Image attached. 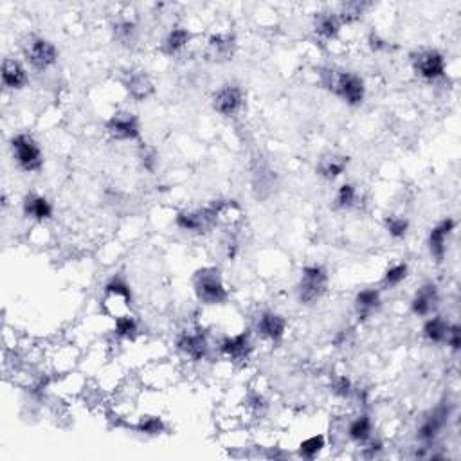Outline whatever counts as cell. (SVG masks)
Listing matches in <instances>:
<instances>
[{
	"label": "cell",
	"instance_id": "cell-1",
	"mask_svg": "<svg viewBox=\"0 0 461 461\" xmlns=\"http://www.w3.org/2000/svg\"><path fill=\"white\" fill-rule=\"evenodd\" d=\"M193 290L196 300L204 304H223L229 300V292L223 285L220 270L215 267L196 270L193 276Z\"/></svg>",
	"mask_w": 461,
	"mask_h": 461
},
{
	"label": "cell",
	"instance_id": "cell-2",
	"mask_svg": "<svg viewBox=\"0 0 461 461\" xmlns=\"http://www.w3.org/2000/svg\"><path fill=\"white\" fill-rule=\"evenodd\" d=\"M328 288V274L321 265L304 267L297 285V300L301 304H314L324 296Z\"/></svg>",
	"mask_w": 461,
	"mask_h": 461
},
{
	"label": "cell",
	"instance_id": "cell-3",
	"mask_svg": "<svg viewBox=\"0 0 461 461\" xmlns=\"http://www.w3.org/2000/svg\"><path fill=\"white\" fill-rule=\"evenodd\" d=\"M328 89L334 90L344 103L357 107L364 101V81L361 76L354 73H332L328 74Z\"/></svg>",
	"mask_w": 461,
	"mask_h": 461
},
{
	"label": "cell",
	"instance_id": "cell-4",
	"mask_svg": "<svg viewBox=\"0 0 461 461\" xmlns=\"http://www.w3.org/2000/svg\"><path fill=\"white\" fill-rule=\"evenodd\" d=\"M11 150L13 157L16 159V164L23 169V171H38L43 164L42 152L36 144L35 139L27 134H18L11 139Z\"/></svg>",
	"mask_w": 461,
	"mask_h": 461
},
{
	"label": "cell",
	"instance_id": "cell-5",
	"mask_svg": "<svg viewBox=\"0 0 461 461\" xmlns=\"http://www.w3.org/2000/svg\"><path fill=\"white\" fill-rule=\"evenodd\" d=\"M23 54L29 65L36 70H46L53 67L58 60V49L46 38H31L23 47Z\"/></svg>",
	"mask_w": 461,
	"mask_h": 461
},
{
	"label": "cell",
	"instance_id": "cell-6",
	"mask_svg": "<svg viewBox=\"0 0 461 461\" xmlns=\"http://www.w3.org/2000/svg\"><path fill=\"white\" fill-rule=\"evenodd\" d=\"M413 67H415V73L427 81H435L445 74V60L435 49L416 53L413 56Z\"/></svg>",
	"mask_w": 461,
	"mask_h": 461
},
{
	"label": "cell",
	"instance_id": "cell-7",
	"mask_svg": "<svg viewBox=\"0 0 461 461\" xmlns=\"http://www.w3.org/2000/svg\"><path fill=\"white\" fill-rule=\"evenodd\" d=\"M243 107V90L238 85L227 83L222 89H218L213 96V108L218 112L220 115H236Z\"/></svg>",
	"mask_w": 461,
	"mask_h": 461
},
{
	"label": "cell",
	"instance_id": "cell-8",
	"mask_svg": "<svg viewBox=\"0 0 461 461\" xmlns=\"http://www.w3.org/2000/svg\"><path fill=\"white\" fill-rule=\"evenodd\" d=\"M107 132L112 139L117 141H134L139 139V120L130 112H117L107 123Z\"/></svg>",
	"mask_w": 461,
	"mask_h": 461
},
{
	"label": "cell",
	"instance_id": "cell-9",
	"mask_svg": "<svg viewBox=\"0 0 461 461\" xmlns=\"http://www.w3.org/2000/svg\"><path fill=\"white\" fill-rule=\"evenodd\" d=\"M177 348L191 361H202L208 355V339L202 332H182L177 339Z\"/></svg>",
	"mask_w": 461,
	"mask_h": 461
},
{
	"label": "cell",
	"instance_id": "cell-10",
	"mask_svg": "<svg viewBox=\"0 0 461 461\" xmlns=\"http://www.w3.org/2000/svg\"><path fill=\"white\" fill-rule=\"evenodd\" d=\"M454 231V220L452 218H445L443 222H440L435 229L430 231L429 235V250L430 254L442 262L443 256L447 253V242H449L450 235H452Z\"/></svg>",
	"mask_w": 461,
	"mask_h": 461
},
{
	"label": "cell",
	"instance_id": "cell-11",
	"mask_svg": "<svg viewBox=\"0 0 461 461\" xmlns=\"http://www.w3.org/2000/svg\"><path fill=\"white\" fill-rule=\"evenodd\" d=\"M436 304H438V288L436 285L427 283L422 288H418V292L415 294L411 301V310L413 314L425 317L435 312Z\"/></svg>",
	"mask_w": 461,
	"mask_h": 461
},
{
	"label": "cell",
	"instance_id": "cell-12",
	"mask_svg": "<svg viewBox=\"0 0 461 461\" xmlns=\"http://www.w3.org/2000/svg\"><path fill=\"white\" fill-rule=\"evenodd\" d=\"M285 330H287V321L280 314H276V312H265L258 319V334L272 342L281 341Z\"/></svg>",
	"mask_w": 461,
	"mask_h": 461
},
{
	"label": "cell",
	"instance_id": "cell-13",
	"mask_svg": "<svg viewBox=\"0 0 461 461\" xmlns=\"http://www.w3.org/2000/svg\"><path fill=\"white\" fill-rule=\"evenodd\" d=\"M235 49V36L229 35V33H218V35H213L211 38H209L208 56L211 58V60H215V62H226V60L233 58Z\"/></svg>",
	"mask_w": 461,
	"mask_h": 461
},
{
	"label": "cell",
	"instance_id": "cell-14",
	"mask_svg": "<svg viewBox=\"0 0 461 461\" xmlns=\"http://www.w3.org/2000/svg\"><path fill=\"white\" fill-rule=\"evenodd\" d=\"M447 418H449V409L443 408V406L436 409V411H433V415L427 416V418L422 422V425H420L418 438L427 443L433 442V440L440 435V430L443 429Z\"/></svg>",
	"mask_w": 461,
	"mask_h": 461
},
{
	"label": "cell",
	"instance_id": "cell-15",
	"mask_svg": "<svg viewBox=\"0 0 461 461\" xmlns=\"http://www.w3.org/2000/svg\"><path fill=\"white\" fill-rule=\"evenodd\" d=\"M2 83L11 90L23 89L27 83V73L22 63L13 60V58H6L4 63H2Z\"/></svg>",
	"mask_w": 461,
	"mask_h": 461
},
{
	"label": "cell",
	"instance_id": "cell-16",
	"mask_svg": "<svg viewBox=\"0 0 461 461\" xmlns=\"http://www.w3.org/2000/svg\"><path fill=\"white\" fill-rule=\"evenodd\" d=\"M220 351H222L226 357L235 359V361H243V359H247L250 354L249 334H238L233 335V337L223 339L222 344H220Z\"/></svg>",
	"mask_w": 461,
	"mask_h": 461
},
{
	"label": "cell",
	"instance_id": "cell-17",
	"mask_svg": "<svg viewBox=\"0 0 461 461\" xmlns=\"http://www.w3.org/2000/svg\"><path fill=\"white\" fill-rule=\"evenodd\" d=\"M348 162H350V159L346 157V155L328 154L317 164V173L323 179H327V181H334V179L341 177L342 173H344Z\"/></svg>",
	"mask_w": 461,
	"mask_h": 461
},
{
	"label": "cell",
	"instance_id": "cell-18",
	"mask_svg": "<svg viewBox=\"0 0 461 461\" xmlns=\"http://www.w3.org/2000/svg\"><path fill=\"white\" fill-rule=\"evenodd\" d=\"M23 213H26L27 218L43 222V220H49L53 216V206L43 196L27 195L26 200H23Z\"/></svg>",
	"mask_w": 461,
	"mask_h": 461
},
{
	"label": "cell",
	"instance_id": "cell-19",
	"mask_svg": "<svg viewBox=\"0 0 461 461\" xmlns=\"http://www.w3.org/2000/svg\"><path fill=\"white\" fill-rule=\"evenodd\" d=\"M381 307V294L375 288H366L355 297V310H357L359 319H368Z\"/></svg>",
	"mask_w": 461,
	"mask_h": 461
},
{
	"label": "cell",
	"instance_id": "cell-20",
	"mask_svg": "<svg viewBox=\"0 0 461 461\" xmlns=\"http://www.w3.org/2000/svg\"><path fill=\"white\" fill-rule=\"evenodd\" d=\"M127 85V90L130 94V97H134L135 101H142L147 97L152 96L154 92V83H152L150 78L142 73H134L128 76V80L124 81Z\"/></svg>",
	"mask_w": 461,
	"mask_h": 461
},
{
	"label": "cell",
	"instance_id": "cell-21",
	"mask_svg": "<svg viewBox=\"0 0 461 461\" xmlns=\"http://www.w3.org/2000/svg\"><path fill=\"white\" fill-rule=\"evenodd\" d=\"M339 29H341V20L337 15H321L315 20V35L323 40H334L337 36Z\"/></svg>",
	"mask_w": 461,
	"mask_h": 461
},
{
	"label": "cell",
	"instance_id": "cell-22",
	"mask_svg": "<svg viewBox=\"0 0 461 461\" xmlns=\"http://www.w3.org/2000/svg\"><path fill=\"white\" fill-rule=\"evenodd\" d=\"M189 38H191V35H189L186 29H182V27L173 29V31L166 36L164 43H162V53L168 54V56L181 53V51L188 46Z\"/></svg>",
	"mask_w": 461,
	"mask_h": 461
},
{
	"label": "cell",
	"instance_id": "cell-23",
	"mask_svg": "<svg viewBox=\"0 0 461 461\" xmlns=\"http://www.w3.org/2000/svg\"><path fill=\"white\" fill-rule=\"evenodd\" d=\"M449 327L450 324L447 323L443 317H438V315H436V317H430V319L425 323V327H423V335H425L430 342L440 344V342H445Z\"/></svg>",
	"mask_w": 461,
	"mask_h": 461
},
{
	"label": "cell",
	"instance_id": "cell-24",
	"mask_svg": "<svg viewBox=\"0 0 461 461\" xmlns=\"http://www.w3.org/2000/svg\"><path fill=\"white\" fill-rule=\"evenodd\" d=\"M371 430H373L371 418L364 415V416H359V418H355L354 422L350 423V427H348V436H350L354 442L364 443L368 442L369 436H371Z\"/></svg>",
	"mask_w": 461,
	"mask_h": 461
},
{
	"label": "cell",
	"instance_id": "cell-25",
	"mask_svg": "<svg viewBox=\"0 0 461 461\" xmlns=\"http://www.w3.org/2000/svg\"><path fill=\"white\" fill-rule=\"evenodd\" d=\"M115 335L121 339H134L137 335V321L132 315L115 317Z\"/></svg>",
	"mask_w": 461,
	"mask_h": 461
},
{
	"label": "cell",
	"instance_id": "cell-26",
	"mask_svg": "<svg viewBox=\"0 0 461 461\" xmlns=\"http://www.w3.org/2000/svg\"><path fill=\"white\" fill-rule=\"evenodd\" d=\"M137 430L142 433V435H161L162 430H164V423L159 416H142L137 423Z\"/></svg>",
	"mask_w": 461,
	"mask_h": 461
},
{
	"label": "cell",
	"instance_id": "cell-27",
	"mask_svg": "<svg viewBox=\"0 0 461 461\" xmlns=\"http://www.w3.org/2000/svg\"><path fill=\"white\" fill-rule=\"evenodd\" d=\"M335 202H337V208L341 209L354 208L355 202H357V189H355L351 184L341 186L337 191V198H335Z\"/></svg>",
	"mask_w": 461,
	"mask_h": 461
},
{
	"label": "cell",
	"instance_id": "cell-28",
	"mask_svg": "<svg viewBox=\"0 0 461 461\" xmlns=\"http://www.w3.org/2000/svg\"><path fill=\"white\" fill-rule=\"evenodd\" d=\"M323 447H324V438L323 436H312V438H308V440H304L303 443H301V447H300V454L303 457H307V460H314L315 456H317V454L321 452V450H323Z\"/></svg>",
	"mask_w": 461,
	"mask_h": 461
},
{
	"label": "cell",
	"instance_id": "cell-29",
	"mask_svg": "<svg viewBox=\"0 0 461 461\" xmlns=\"http://www.w3.org/2000/svg\"><path fill=\"white\" fill-rule=\"evenodd\" d=\"M408 265L406 263H396V265L389 267L384 274V285L386 287H396L408 277Z\"/></svg>",
	"mask_w": 461,
	"mask_h": 461
},
{
	"label": "cell",
	"instance_id": "cell-30",
	"mask_svg": "<svg viewBox=\"0 0 461 461\" xmlns=\"http://www.w3.org/2000/svg\"><path fill=\"white\" fill-rule=\"evenodd\" d=\"M386 227H388L389 235L393 238H403L409 229V222L406 218H402V216H389L386 220Z\"/></svg>",
	"mask_w": 461,
	"mask_h": 461
},
{
	"label": "cell",
	"instance_id": "cell-31",
	"mask_svg": "<svg viewBox=\"0 0 461 461\" xmlns=\"http://www.w3.org/2000/svg\"><path fill=\"white\" fill-rule=\"evenodd\" d=\"M134 35L135 26L132 22H120L114 26V38L117 40V42L124 43V46H128V43L134 40Z\"/></svg>",
	"mask_w": 461,
	"mask_h": 461
},
{
	"label": "cell",
	"instance_id": "cell-32",
	"mask_svg": "<svg viewBox=\"0 0 461 461\" xmlns=\"http://www.w3.org/2000/svg\"><path fill=\"white\" fill-rule=\"evenodd\" d=\"M332 391L337 396H348L351 393V382L346 377H335L332 381Z\"/></svg>",
	"mask_w": 461,
	"mask_h": 461
},
{
	"label": "cell",
	"instance_id": "cell-33",
	"mask_svg": "<svg viewBox=\"0 0 461 461\" xmlns=\"http://www.w3.org/2000/svg\"><path fill=\"white\" fill-rule=\"evenodd\" d=\"M445 342L450 346V348H452L454 351L460 350V346H461V334H460V327H457V324H452V327H449V332H447Z\"/></svg>",
	"mask_w": 461,
	"mask_h": 461
}]
</instances>
